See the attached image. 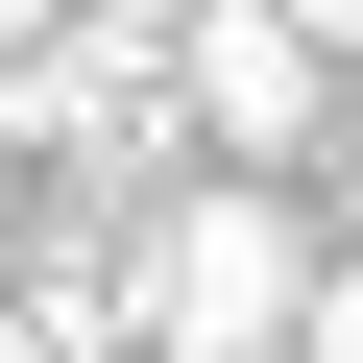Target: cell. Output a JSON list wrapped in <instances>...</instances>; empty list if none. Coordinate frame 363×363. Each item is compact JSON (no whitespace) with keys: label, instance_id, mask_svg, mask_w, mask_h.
Segmentation results:
<instances>
[{"label":"cell","instance_id":"obj_7","mask_svg":"<svg viewBox=\"0 0 363 363\" xmlns=\"http://www.w3.org/2000/svg\"><path fill=\"white\" fill-rule=\"evenodd\" d=\"M121 363H145V339H121Z\"/></svg>","mask_w":363,"mask_h":363},{"label":"cell","instance_id":"obj_2","mask_svg":"<svg viewBox=\"0 0 363 363\" xmlns=\"http://www.w3.org/2000/svg\"><path fill=\"white\" fill-rule=\"evenodd\" d=\"M169 121H194V169H315L339 49H315V25H267V0H169Z\"/></svg>","mask_w":363,"mask_h":363},{"label":"cell","instance_id":"obj_3","mask_svg":"<svg viewBox=\"0 0 363 363\" xmlns=\"http://www.w3.org/2000/svg\"><path fill=\"white\" fill-rule=\"evenodd\" d=\"M291 363H363V242H315V291H291Z\"/></svg>","mask_w":363,"mask_h":363},{"label":"cell","instance_id":"obj_5","mask_svg":"<svg viewBox=\"0 0 363 363\" xmlns=\"http://www.w3.org/2000/svg\"><path fill=\"white\" fill-rule=\"evenodd\" d=\"M73 25H169V0H73Z\"/></svg>","mask_w":363,"mask_h":363},{"label":"cell","instance_id":"obj_6","mask_svg":"<svg viewBox=\"0 0 363 363\" xmlns=\"http://www.w3.org/2000/svg\"><path fill=\"white\" fill-rule=\"evenodd\" d=\"M25 25H49V0H0V49H25Z\"/></svg>","mask_w":363,"mask_h":363},{"label":"cell","instance_id":"obj_1","mask_svg":"<svg viewBox=\"0 0 363 363\" xmlns=\"http://www.w3.org/2000/svg\"><path fill=\"white\" fill-rule=\"evenodd\" d=\"M291 291H315L291 169H169V194L121 218V339H145V363H267Z\"/></svg>","mask_w":363,"mask_h":363},{"label":"cell","instance_id":"obj_4","mask_svg":"<svg viewBox=\"0 0 363 363\" xmlns=\"http://www.w3.org/2000/svg\"><path fill=\"white\" fill-rule=\"evenodd\" d=\"M267 25H315V49H339V73H363V0H267Z\"/></svg>","mask_w":363,"mask_h":363}]
</instances>
